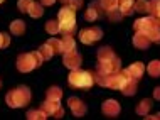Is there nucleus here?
<instances>
[{
  "mask_svg": "<svg viewBox=\"0 0 160 120\" xmlns=\"http://www.w3.org/2000/svg\"><path fill=\"white\" fill-rule=\"evenodd\" d=\"M59 25H61L62 36H72L76 32V8L71 5H62L58 15Z\"/></svg>",
  "mask_w": 160,
  "mask_h": 120,
  "instance_id": "f257e3e1",
  "label": "nucleus"
},
{
  "mask_svg": "<svg viewBox=\"0 0 160 120\" xmlns=\"http://www.w3.org/2000/svg\"><path fill=\"white\" fill-rule=\"evenodd\" d=\"M5 102L10 108H22L31 102V90L27 86H19L5 95Z\"/></svg>",
  "mask_w": 160,
  "mask_h": 120,
  "instance_id": "f03ea898",
  "label": "nucleus"
},
{
  "mask_svg": "<svg viewBox=\"0 0 160 120\" xmlns=\"http://www.w3.org/2000/svg\"><path fill=\"white\" fill-rule=\"evenodd\" d=\"M44 58L39 51H34V53H24L17 58V70L20 73H29L32 70H36L37 66H41Z\"/></svg>",
  "mask_w": 160,
  "mask_h": 120,
  "instance_id": "7ed1b4c3",
  "label": "nucleus"
},
{
  "mask_svg": "<svg viewBox=\"0 0 160 120\" xmlns=\"http://www.w3.org/2000/svg\"><path fill=\"white\" fill-rule=\"evenodd\" d=\"M68 81L72 88H83V90H88L94 85L93 73L91 71H81L79 68L78 70H71V75H69Z\"/></svg>",
  "mask_w": 160,
  "mask_h": 120,
  "instance_id": "20e7f679",
  "label": "nucleus"
},
{
  "mask_svg": "<svg viewBox=\"0 0 160 120\" xmlns=\"http://www.w3.org/2000/svg\"><path fill=\"white\" fill-rule=\"evenodd\" d=\"M132 78V76L128 75L127 70H120L116 73H111V75H108V81H106V86L111 88V90H122L125 86V83Z\"/></svg>",
  "mask_w": 160,
  "mask_h": 120,
  "instance_id": "39448f33",
  "label": "nucleus"
},
{
  "mask_svg": "<svg viewBox=\"0 0 160 120\" xmlns=\"http://www.w3.org/2000/svg\"><path fill=\"white\" fill-rule=\"evenodd\" d=\"M41 110L44 112L47 117H56V118H61L64 115V108L61 107L58 100H46L44 103L41 105Z\"/></svg>",
  "mask_w": 160,
  "mask_h": 120,
  "instance_id": "423d86ee",
  "label": "nucleus"
},
{
  "mask_svg": "<svg viewBox=\"0 0 160 120\" xmlns=\"http://www.w3.org/2000/svg\"><path fill=\"white\" fill-rule=\"evenodd\" d=\"M103 37V31L99 27H89V29H83L79 32V41L83 44H93V42L99 41Z\"/></svg>",
  "mask_w": 160,
  "mask_h": 120,
  "instance_id": "0eeeda50",
  "label": "nucleus"
},
{
  "mask_svg": "<svg viewBox=\"0 0 160 120\" xmlns=\"http://www.w3.org/2000/svg\"><path fill=\"white\" fill-rule=\"evenodd\" d=\"M62 63L66 68H69V70H78V68H81L83 58H81V54L78 53L76 49H72V51H69V53H64Z\"/></svg>",
  "mask_w": 160,
  "mask_h": 120,
  "instance_id": "6e6552de",
  "label": "nucleus"
},
{
  "mask_svg": "<svg viewBox=\"0 0 160 120\" xmlns=\"http://www.w3.org/2000/svg\"><path fill=\"white\" fill-rule=\"evenodd\" d=\"M157 25H160L158 19H157V17H153V15H150V17H143V19L135 20L133 29H135V31H142V32H148L150 29L157 27Z\"/></svg>",
  "mask_w": 160,
  "mask_h": 120,
  "instance_id": "1a4fd4ad",
  "label": "nucleus"
},
{
  "mask_svg": "<svg viewBox=\"0 0 160 120\" xmlns=\"http://www.w3.org/2000/svg\"><path fill=\"white\" fill-rule=\"evenodd\" d=\"M96 70H101V71L108 73V75H111V73H116V71L122 70V61H120V58H116V56L113 59H110V61H98Z\"/></svg>",
  "mask_w": 160,
  "mask_h": 120,
  "instance_id": "9d476101",
  "label": "nucleus"
},
{
  "mask_svg": "<svg viewBox=\"0 0 160 120\" xmlns=\"http://www.w3.org/2000/svg\"><path fill=\"white\" fill-rule=\"evenodd\" d=\"M103 14H105V10H103L101 3H99V2H91L88 5V8H86L84 17H86V20H88V22H94V20H98Z\"/></svg>",
  "mask_w": 160,
  "mask_h": 120,
  "instance_id": "9b49d317",
  "label": "nucleus"
},
{
  "mask_svg": "<svg viewBox=\"0 0 160 120\" xmlns=\"http://www.w3.org/2000/svg\"><path fill=\"white\" fill-rule=\"evenodd\" d=\"M101 112L106 115V117H118L120 112H122V107H120V103L116 100H113V98H110V100L103 102L101 105Z\"/></svg>",
  "mask_w": 160,
  "mask_h": 120,
  "instance_id": "f8f14e48",
  "label": "nucleus"
},
{
  "mask_svg": "<svg viewBox=\"0 0 160 120\" xmlns=\"http://www.w3.org/2000/svg\"><path fill=\"white\" fill-rule=\"evenodd\" d=\"M68 105H69V108L72 110V115L74 117H84L86 115V105H84V102H81L78 97H71V98H68Z\"/></svg>",
  "mask_w": 160,
  "mask_h": 120,
  "instance_id": "ddd939ff",
  "label": "nucleus"
},
{
  "mask_svg": "<svg viewBox=\"0 0 160 120\" xmlns=\"http://www.w3.org/2000/svg\"><path fill=\"white\" fill-rule=\"evenodd\" d=\"M152 44V41L148 39L145 32L142 31H135V36H133V46L137 49H148V46Z\"/></svg>",
  "mask_w": 160,
  "mask_h": 120,
  "instance_id": "4468645a",
  "label": "nucleus"
},
{
  "mask_svg": "<svg viewBox=\"0 0 160 120\" xmlns=\"http://www.w3.org/2000/svg\"><path fill=\"white\" fill-rule=\"evenodd\" d=\"M127 71H128V75L132 76V78L140 80L142 76H143V73H145V66H143V63H133L127 68Z\"/></svg>",
  "mask_w": 160,
  "mask_h": 120,
  "instance_id": "2eb2a0df",
  "label": "nucleus"
},
{
  "mask_svg": "<svg viewBox=\"0 0 160 120\" xmlns=\"http://www.w3.org/2000/svg\"><path fill=\"white\" fill-rule=\"evenodd\" d=\"M138 80H135V78H130L127 83H125V86L120 90V91L123 93L125 97H133L137 93V88H138V83H137Z\"/></svg>",
  "mask_w": 160,
  "mask_h": 120,
  "instance_id": "dca6fc26",
  "label": "nucleus"
},
{
  "mask_svg": "<svg viewBox=\"0 0 160 120\" xmlns=\"http://www.w3.org/2000/svg\"><path fill=\"white\" fill-rule=\"evenodd\" d=\"M113 58H115V53L110 46H103V48L98 49V61H110Z\"/></svg>",
  "mask_w": 160,
  "mask_h": 120,
  "instance_id": "f3484780",
  "label": "nucleus"
},
{
  "mask_svg": "<svg viewBox=\"0 0 160 120\" xmlns=\"http://www.w3.org/2000/svg\"><path fill=\"white\" fill-rule=\"evenodd\" d=\"M118 8L123 15H132L133 12V0H118Z\"/></svg>",
  "mask_w": 160,
  "mask_h": 120,
  "instance_id": "a211bd4d",
  "label": "nucleus"
},
{
  "mask_svg": "<svg viewBox=\"0 0 160 120\" xmlns=\"http://www.w3.org/2000/svg\"><path fill=\"white\" fill-rule=\"evenodd\" d=\"M10 32L14 34V36H22L25 32V22L24 20H14V22L10 24Z\"/></svg>",
  "mask_w": 160,
  "mask_h": 120,
  "instance_id": "6ab92c4d",
  "label": "nucleus"
},
{
  "mask_svg": "<svg viewBox=\"0 0 160 120\" xmlns=\"http://www.w3.org/2000/svg\"><path fill=\"white\" fill-rule=\"evenodd\" d=\"M152 100H148V98H145V100H142L140 103L137 105V113L138 115H147L150 112V108H152Z\"/></svg>",
  "mask_w": 160,
  "mask_h": 120,
  "instance_id": "aec40b11",
  "label": "nucleus"
},
{
  "mask_svg": "<svg viewBox=\"0 0 160 120\" xmlns=\"http://www.w3.org/2000/svg\"><path fill=\"white\" fill-rule=\"evenodd\" d=\"M46 31L51 34V36H56L58 32H61V25H59V20L58 19H51L46 22Z\"/></svg>",
  "mask_w": 160,
  "mask_h": 120,
  "instance_id": "412c9836",
  "label": "nucleus"
},
{
  "mask_svg": "<svg viewBox=\"0 0 160 120\" xmlns=\"http://www.w3.org/2000/svg\"><path fill=\"white\" fill-rule=\"evenodd\" d=\"M42 14H44L42 3H41V2H32L31 8H29V15L34 17V19H39V17H42Z\"/></svg>",
  "mask_w": 160,
  "mask_h": 120,
  "instance_id": "4be33fe9",
  "label": "nucleus"
},
{
  "mask_svg": "<svg viewBox=\"0 0 160 120\" xmlns=\"http://www.w3.org/2000/svg\"><path fill=\"white\" fill-rule=\"evenodd\" d=\"M46 97H47V100H58L59 102L62 98V90L59 86H51L46 91Z\"/></svg>",
  "mask_w": 160,
  "mask_h": 120,
  "instance_id": "5701e85b",
  "label": "nucleus"
},
{
  "mask_svg": "<svg viewBox=\"0 0 160 120\" xmlns=\"http://www.w3.org/2000/svg\"><path fill=\"white\" fill-rule=\"evenodd\" d=\"M61 42H62V54L69 53V51H72L76 48V42H74V39H72V36H62Z\"/></svg>",
  "mask_w": 160,
  "mask_h": 120,
  "instance_id": "b1692460",
  "label": "nucleus"
},
{
  "mask_svg": "<svg viewBox=\"0 0 160 120\" xmlns=\"http://www.w3.org/2000/svg\"><path fill=\"white\" fill-rule=\"evenodd\" d=\"M93 78H94V83H98L99 86H106V81H108V73L101 71V70H96L93 73Z\"/></svg>",
  "mask_w": 160,
  "mask_h": 120,
  "instance_id": "393cba45",
  "label": "nucleus"
},
{
  "mask_svg": "<svg viewBox=\"0 0 160 120\" xmlns=\"http://www.w3.org/2000/svg\"><path fill=\"white\" fill-rule=\"evenodd\" d=\"M147 71H148V75L153 76V78H160V61H158V59H155V61L148 63Z\"/></svg>",
  "mask_w": 160,
  "mask_h": 120,
  "instance_id": "a878e982",
  "label": "nucleus"
},
{
  "mask_svg": "<svg viewBox=\"0 0 160 120\" xmlns=\"http://www.w3.org/2000/svg\"><path fill=\"white\" fill-rule=\"evenodd\" d=\"M47 44H49V48L52 49L54 54H62V42L59 39H56V37H51L49 41H47Z\"/></svg>",
  "mask_w": 160,
  "mask_h": 120,
  "instance_id": "bb28decb",
  "label": "nucleus"
},
{
  "mask_svg": "<svg viewBox=\"0 0 160 120\" xmlns=\"http://www.w3.org/2000/svg\"><path fill=\"white\" fill-rule=\"evenodd\" d=\"M133 10L138 14H148V2L147 0H137L133 3Z\"/></svg>",
  "mask_w": 160,
  "mask_h": 120,
  "instance_id": "cd10ccee",
  "label": "nucleus"
},
{
  "mask_svg": "<svg viewBox=\"0 0 160 120\" xmlns=\"http://www.w3.org/2000/svg\"><path fill=\"white\" fill-rule=\"evenodd\" d=\"M25 117H27L29 120H44V118H47V115L39 108V110H29Z\"/></svg>",
  "mask_w": 160,
  "mask_h": 120,
  "instance_id": "c85d7f7f",
  "label": "nucleus"
},
{
  "mask_svg": "<svg viewBox=\"0 0 160 120\" xmlns=\"http://www.w3.org/2000/svg\"><path fill=\"white\" fill-rule=\"evenodd\" d=\"M147 36H148V39L155 42V44H160V25H157V27L150 29L148 32H145Z\"/></svg>",
  "mask_w": 160,
  "mask_h": 120,
  "instance_id": "c756f323",
  "label": "nucleus"
},
{
  "mask_svg": "<svg viewBox=\"0 0 160 120\" xmlns=\"http://www.w3.org/2000/svg\"><path fill=\"white\" fill-rule=\"evenodd\" d=\"M148 12L153 17H160V0H150L148 2Z\"/></svg>",
  "mask_w": 160,
  "mask_h": 120,
  "instance_id": "7c9ffc66",
  "label": "nucleus"
},
{
  "mask_svg": "<svg viewBox=\"0 0 160 120\" xmlns=\"http://www.w3.org/2000/svg\"><path fill=\"white\" fill-rule=\"evenodd\" d=\"M99 3H101V7L105 12H110V10H113V8L118 7V0H99Z\"/></svg>",
  "mask_w": 160,
  "mask_h": 120,
  "instance_id": "2f4dec72",
  "label": "nucleus"
},
{
  "mask_svg": "<svg viewBox=\"0 0 160 120\" xmlns=\"http://www.w3.org/2000/svg\"><path fill=\"white\" fill-rule=\"evenodd\" d=\"M37 51H39V53L42 54V58H44V61H46V59H51V58L54 56L52 49L49 48V44H47V42H46V44H42V46H41V48H39Z\"/></svg>",
  "mask_w": 160,
  "mask_h": 120,
  "instance_id": "473e14b6",
  "label": "nucleus"
},
{
  "mask_svg": "<svg viewBox=\"0 0 160 120\" xmlns=\"http://www.w3.org/2000/svg\"><path fill=\"white\" fill-rule=\"evenodd\" d=\"M106 14H108V19H110L111 22H120V20H122V17H123V14L120 12L118 7L113 8V10H110V12H106Z\"/></svg>",
  "mask_w": 160,
  "mask_h": 120,
  "instance_id": "72a5a7b5",
  "label": "nucleus"
},
{
  "mask_svg": "<svg viewBox=\"0 0 160 120\" xmlns=\"http://www.w3.org/2000/svg\"><path fill=\"white\" fill-rule=\"evenodd\" d=\"M31 5H32V0H19V2H17V7H19V10L22 12V14H27Z\"/></svg>",
  "mask_w": 160,
  "mask_h": 120,
  "instance_id": "f704fd0d",
  "label": "nucleus"
},
{
  "mask_svg": "<svg viewBox=\"0 0 160 120\" xmlns=\"http://www.w3.org/2000/svg\"><path fill=\"white\" fill-rule=\"evenodd\" d=\"M8 44H10V36L5 32H0V49L7 48Z\"/></svg>",
  "mask_w": 160,
  "mask_h": 120,
  "instance_id": "c9c22d12",
  "label": "nucleus"
},
{
  "mask_svg": "<svg viewBox=\"0 0 160 120\" xmlns=\"http://www.w3.org/2000/svg\"><path fill=\"white\" fill-rule=\"evenodd\" d=\"M69 5H71L72 8H76V10H78V8H81V7H83V0H71V3H69Z\"/></svg>",
  "mask_w": 160,
  "mask_h": 120,
  "instance_id": "e433bc0d",
  "label": "nucleus"
},
{
  "mask_svg": "<svg viewBox=\"0 0 160 120\" xmlns=\"http://www.w3.org/2000/svg\"><path fill=\"white\" fill-rule=\"evenodd\" d=\"M153 98H155V100H158V102H160V86H157V88L153 90Z\"/></svg>",
  "mask_w": 160,
  "mask_h": 120,
  "instance_id": "4c0bfd02",
  "label": "nucleus"
},
{
  "mask_svg": "<svg viewBox=\"0 0 160 120\" xmlns=\"http://www.w3.org/2000/svg\"><path fill=\"white\" fill-rule=\"evenodd\" d=\"M145 118H150V120H160V112L158 113H155V115H148L147 113V117Z\"/></svg>",
  "mask_w": 160,
  "mask_h": 120,
  "instance_id": "58836bf2",
  "label": "nucleus"
},
{
  "mask_svg": "<svg viewBox=\"0 0 160 120\" xmlns=\"http://www.w3.org/2000/svg\"><path fill=\"white\" fill-rule=\"evenodd\" d=\"M54 2H56V0H41L42 5H54Z\"/></svg>",
  "mask_w": 160,
  "mask_h": 120,
  "instance_id": "ea45409f",
  "label": "nucleus"
},
{
  "mask_svg": "<svg viewBox=\"0 0 160 120\" xmlns=\"http://www.w3.org/2000/svg\"><path fill=\"white\" fill-rule=\"evenodd\" d=\"M59 2H61L62 5H69V3H71V0H59Z\"/></svg>",
  "mask_w": 160,
  "mask_h": 120,
  "instance_id": "a19ab883",
  "label": "nucleus"
},
{
  "mask_svg": "<svg viewBox=\"0 0 160 120\" xmlns=\"http://www.w3.org/2000/svg\"><path fill=\"white\" fill-rule=\"evenodd\" d=\"M3 2H5V0H0V3H3Z\"/></svg>",
  "mask_w": 160,
  "mask_h": 120,
  "instance_id": "79ce46f5",
  "label": "nucleus"
},
{
  "mask_svg": "<svg viewBox=\"0 0 160 120\" xmlns=\"http://www.w3.org/2000/svg\"><path fill=\"white\" fill-rule=\"evenodd\" d=\"M157 19H158V24H160V17H157Z\"/></svg>",
  "mask_w": 160,
  "mask_h": 120,
  "instance_id": "37998d69",
  "label": "nucleus"
},
{
  "mask_svg": "<svg viewBox=\"0 0 160 120\" xmlns=\"http://www.w3.org/2000/svg\"><path fill=\"white\" fill-rule=\"evenodd\" d=\"M0 86H2V81H0Z\"/></svg>",
  "mask_w": 160,
  "mask_h": 120,
  "instance_id": "c03bdc74",
  "label": "nucleus"
}]
</instances>
